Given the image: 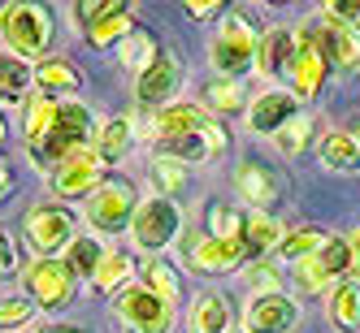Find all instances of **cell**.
<instances>
[{"mask_svg": "<svg viewBox=\"0 0 360 333\" xmlns=\"http://www.w3.org/2000/svg\"><path fill=\"white\" fill-rule=\"evenodd\" d=\"M22 238H27V247L39 260H61L70 251V243L79 238L74 234V212L65 203H35L27 212V221H22Z\"/></svg>", "mask_w": 360, "mask_h": 333, "instance_id": "cell-5", "label": "cell"}, {"mask_svg": "<svg viewBox=\"0 0 360 333\" xmlns=\"http://www.w3.org/2000/svg\"><path fill=\"white\" fill-rule=\"evenodd\" d=\"M35 325V303L27 294H5L0 299V333H22Z\"/></svg>", "mask_w": 360, "mask_h": 333, "instance_id": "cell-38", "label": "cell"}, {"mask_svg": "<svg viewBox=\"0 0 360 333\" xmlns=\"http://www.w3.org/2000/svg\"><path fill=\"white\" fill-rule=\"evenodd\" d=\"M178 91H183V65H178V57L174 53H157V61H152L139 79H135V104L152 117V113H161V109H169L174 100H178Z\"/></svg>", "mask_w": 360, "mask_h": 333, "instance_id": "cell-11", "label": "cell"}, {"mask_svg": "<svg viewBox=\"0 0 360 333\" xmlns=\"http://www.w3.org/2000/svg\"><path fill=\"white\" fill-rule=\"evenodd\" d=\"M0 35L22 61H44L53 43V18L39 5H0Z\"/></svg>", "mask_w": 360, "mask_h": 333, "instance_id": "cell-3", "label": "cell"}, {"mask_svg": "<svg viewBox=\"0 0 360 333\" xmlns=\"http://www.w3.org/2000/svg\"><path fill=\"white\" fill-rule=\"evenodd\" d=\"M248 87L235 83V79H209L204 83V109H209L213 117L217 113H248Z\"/></svg>", "mask_w": 360, "mask_h": 333, "instance_id": "cell-31", "label": "cell"}, {"mask_svg": "<svg viewBox=\"0 0 360 333\" xmlns=\"http://www.w3.org/2000/svg\"><path fill=\"white\" fill-rule=\"evenodd\" d=\"M18 269H22V247H18V238L9 229L0 225V277H13Z\"/></svg>", "mask_w": 360, "mask_h": 333, "instance_id": "cell-40", "label": "cell"}, {"mask_svg": "<svg viewBox=\"0 0 360 333\" xmlns=\"http://www.w3.org/2000/svg\"><path fill=\"white\" fill-rule=\"evenodd\" d=\"M5 139H9V121H5V113H0V147H5Z\"/></svg>", "mask_w": 360, "mask_h": 333, "instance_id": "cell-45", "label": "cell"}, {"mask_svg": "<svg viewBox=\"0 0 360 333\" xmlns=\"http://www.w3.org/2000/svg\"><path fill=\"white\" fill-rule=\"evenodd\" d=\"M347 247H352V277L360 281V229H352V234H347Z\"/></svg>", "mask_w": 360, "mask_h": 333, "instance_id": "cell-43", "label": "cell"}, {"mask_svg": "<svg viewBox=\"0 0 360 333\" xmlns=\"http://www.w3.org/2000/svg\"><path fill=\"white\" fill-rule=\"evenodd\" d=\"M35 91L39 95H70V91H79V69H74L65 57H44L35 65Z\"/></svg>", "mask_w": 360, "mask_h": 333, "instance_id": "cell-28", "label": "cell"}, {"mask_svg": "<svg viewBox=\"0 0 360 333\" xmlns=\"http://www.w3.org/2000/svg\"><path fill=\"white\" fill-rule=\"evenodd\" d=\"M304 320L291 294H252L243 307V333H295Z\"/></svg>", "mask_w": 360, "mask_h": 333, "instance_id": "cell-15", "label": "cell"}, {"mask_svg": "<svg viewBox=\"0 0 360 333\" xmlns=\"http://www.w3.org/2000/svg\"><path fill=\"white\" fill-rule=\"evenodd\" d=\"M96 135H100L96 113L83 104V100H61L57 113H53V121H48V130L31 143V161H35V169L53 173V169L65 165L70 156L91 151V147H96Z\"/></svg>", "mask_w": 360, "mask_h": 333, "instance_id": "cell-1", "label": "cell"}, {"mask_svg": "<svg viewBox=\"0 0 360 333\" xmlns=\"http://www.w3.org/2000/svg\"><path fill=\"white\" fill-rule=\"evenodd\" d=\"M113 320L126 333H169L178 320V303L152 294L148 286H126L113 294Z\"/></svg>", "mask_w": 360, "mask_h": 333, "instance_id": "cell-4", "label": "cell"}, {"mask_svg": "<svg viewBox=\"0 0 360 333\" xmlns=\"http://www.w3.org/2000/svg\"><path fill=\"white\" fill-rule=\"evenodd\" d=\"M5 191H9V165L0 161V195H5Z\"/></svg>", "mask_w": 360, "mask_h": 333, "instance_id": "cell-44", "label": "cell"}, {"mask_svg": "<svg viewBox=\"0 0 360 333\" xmlns=\"http://www.w3.org/2000/svg\"><path fill=\"white\" fill-rule=\"evenodd\" d=\"M326 61H321V53H317V43H313V35H308V27H300V48H295V61H291V69H287V91L295 95V100H313L321 87H326Z\"/></svg>", "mask_w": 360, "mask_h": 333, "instance_id": "cell-18", "label": "cell"}, {"mask_svg": "<svg viewBox=\"0 0 360 333\" xmlns=\"http://www.w3.org/2000/svg\"><path fill=\"white\" fill-rule=\"evenodd\" d=\"M326 320L339 329V333H360V281L347 277L330 290L326 299Z\"/></svg>", "mask_w": 360, "mask_h": 333, "instance_id": "cell-23", "label": "cell"}, {"mask_svg": "<svg viewBox=\"0 0 360 333\" xmlns=\"http://www.w3.org/2000/svg\"><path fill=\"white\" fill-rule=\"evenodd\" d=\"M282 238H287V229L278 225V217H269V212H248L243 217V251L252 260H261L265 251H278Z\"/></svg>", "mask_w": 360, "mask_h": 333, "instance_id": "cell-26", "label": "cell"}, {"mask_svg": "<svg viewBox=\"0 0 360 333\" xmlns=\"http://www.w3.org/2000/svg\"><path fill=\"white\" fill-rule=\"evenodd\" d=\"M347 135H352V143H356V147H360V121H356V125H352V130H347Z\"/></svg>", "mask_w": 360, "mask_h": 333, "instance_id": "cell-46", "label": "cell"}, {"mask_svg": "<svg viewBox=\"0 0 360 333\" xmlns=\"http://www.w3.org/2000/svg\"><path fill=\"white\" fill-rule=\"evenodd\" d=\"M304 109H300V100L287 91V87H269V91H261L248 104V113H243V125L252 135H261V139H274L287 121H295Z\"/></svg>", "mask_w": 360, "mask_h": 333, "instance_id": "cell-17", "label": "cell"}, {"mask_svg": "<svg viewBox=\"0 0 360 333\" xmlns=\"http://www.w3.org/2000/svg\"><path fill=\"white\" fill-rule=\"evenodd\" d=\"M313 130H317L313 113H300L295 121H287V125H282V130L274 135V147L282 151V156H300V151L313 143Z\"/></svg>", "mask_w": 360, "mask_h": 333, "instance_id": "cell-35", "label": "cell"}, {"mask_svg": "<svg viewBox=\"0 0 360 333\" xmlns=\"http://www.w3.org/2000/svg\"><path fill=\"white\" fill-rule=\"evenodd\" d=\"M295 48H300V31H291V27H269V31L261 35L256 65H261L265 79L287 83V69H291V61H295Z\"/></svg>", "mask_w": 360, "mask_h": 333, "instance_id": "cell-20", "label": "cell"}, {"mask_svg": "<svg viewBox=\"0 0 360 333\" xmlns=\"http://www.w3.org/2000/svg\"><path fill=\"white\" fill-rule=\"evenodd\" d=\"M352 277V247L343 234H330V243L317 251V255H308L304 264H295V290L304 294H321L330 286H339V281Z\"/></svg>", "mask_w": 360, "mask_h": 333, "instance_id": "cell-9", "label": "cell"}, {"mask_svg": "<svg viewBox=\"0 0 360 333\" xmlns=\"http://www.w3.org/2000/svg\"><path fill=\"white\" fill-rule=\"evenodd\" d=\"M135 208H139V199H135L131 182H105L87 199L83 217H87V225L96 229V234H122V229H131Z\"/></svg>", "mask_w": 360, "mask_h": 333, "instance_id": "cell-12", "label": "cell"}, {"mask_svg": "<svg viewBox=\"0 0 360 333\" xmlns=\"http://www.w3.org/2000/svg\"><path fill=\"white\" fill-rule=\"evenodd\" d=\"M317 156L330 173H360V147L352 143L347 130H326L317 139Z\"/></svg>", "mask_w": 360, "mask_h": 333, "instance_id": "cell-25", "label": "cell"}, {"mask_svg": "<svg viewBox=\"0 0 360 333\" xmlns=\"http://www.w3.org/2000/svg\"><path fill=\"white\" fill-rule=\"evenodd\" d=\"M321 13H326V18L347 22V27H356V22H360V0H326Z\"/></svg>", "mask_w": 360, "mask_h": 333, "instance_id": "cell-41", "label": "cell"}, {"mask_svg": "<svg viewBox=\"0 0 360 333\" xmlns=\"http://www.w3.org/2000/svg\"><path fill=\"white\" fill-rule=\"evenodd\" d=\"M157 53H161V43H157V39H152L148 31H139V27H135L131 35H126V39H122V65H126V69H131V74H135V79H139V74H143V69H148L152 61H157Z\"/></svg>", "mask_w": 360, "mask_h": 333, "instance_id": "cell-33", "label": "cell"}, {"mask_svg": "<svg viewBox=\"0 0 360 333\" xmlns=\"http://www.w3.org/2000/svg\"><path fill=\"white\" fill-rule=\"evenodd\" d=\"M35 87V65L0 48V104H27Z\"/></svg>", "mask_w": 360, "mask_h": 333, "instance_id": "cell-22", "label": "cell"}, {"mask_svg": "<svg viewBox=\"0 0 360 333\" xmlns=\"http://www.w3.org/2000/svg\"><path fill=\"white\" fill-rule=\"evenodd\" d=\"M183 238V212H178V203L165 199V195H152L135 208V221H131V243L148 255L165 251L169 243Z\"/></svg>", "mask_w": 360, "mask_h": 333, "instance_id": "cell-6", "label": "cell"}, {"mask_svg": "<svg viewBox=\"0 0 360 333\" xmlns=\"http://www.w3.org/2000/svg\"><path fill=\"white\" fill-rule=\"evenodd\" d=\"M256 48H261V35H256L252 22L243 13H226L217 22L213 43H209V61H213V69L221 74V79L243 83L256 69Z\"/></svg>", "mask_w": 360, "mask_h": 333, "instance_id": "cell-2", "label": "cell"}, {"mask_svg": "<svg viewBox=\"0 0 360 333\" xmlns=\"http://www.w3.org/2000/svg\"><path fill=\"white\" fill-rule=\"evenodd\" d=\"M308 35H313V43H317V53H321L330 74H339V79H356L360 74V31L356 27L321 13L317 22H308Z\"/></svg>", "mask_w": 360, "mask_h": 333, "instance_id": "cell-7", "label": "cell"}, {"mask_svg": "<svg viewBox=\"0 0 360 333\" xmlns=\"http://www.w3.org/2000/svg\"><path fill=\"white\" fill-rule=\"evenodd\" d=\"M131 143H135V117H113V121H105L100 125V135H96V156H100V165H122V156L131 151Z\"/></svg>", "mask_w": 360, "mask_h": 333, "instance_id": "cell-24", "label": "cell"}, {"mask_svg": "<svg viewBox=\"0 0 360 333\" xmlns=\"http://www.w3.org/2000/svg\"><path fill=\"white\" fill-rule=\"evenodd\" d=\"M105 255H109V247L105 243H100L96 234H79V238H74L70 243V251L61 255V260L70 264V273L74 277H87V281H96V273H100V264H105Z\"/></svg>", "mask_w": 360, "mask_h": 333, "instance_id": "cell-29", "label": "cell"}, {"mask_svg": "<svg viewBox=\"0 0 360 333\" xmlns=\"http://www.w3.org/2000/svg\"><path fill=\"white\" fill-rule=\"evenodd\" d=\"M209 125H213V113L204 109V104H195V100H174L169 109L152 113L148 139H152V147H161V143L191 139V135H200V130H209Z\"/></svg>", "mask_w": 360, "mask_h": 333, "instance_id": "cell-14", "label": "cell"}, {"mask_svg": "<svg viewBox=\"0 0 360 333\" xmlns=\"http://www.w3.org/2000/svg\"><path fill=\"white\" fill-rule=\"evenodd\" d=\"M135 269H139V264H135V255H131V251H109L91 286H96L100 294H109V299H113V294H122V290L135 281Z\"/></svg>", "mask_w": 360, "mask_h": 333, "instance_id": "cell-30", "label": "cell"}, {"mask_svg": "<svg viewBox=\"0 0 360 333\" xmlns=\"http://www.w3.org/2000/svg\"><path fill=\"white\" fill-rule=\"evenodd\" d=\"M183 9H187V18L204 22V18H213V13H217V9H226V5H221V0H187Z\"/></svg>", "mask_w": 360, "mask_h": 333, "instance_id": "cell-42", "label": "cell"}, {"mask_svg": "<svg viewBox=\"0 0 360 333\" xmlns=\"http://www.w3.org/2000/svg\"><path fill=\"white\" fill-rule=\"evenodd\" d=\"M204 234L209 238H221V243H243V212L230 208L226 199H209V208H204Z\"/></svg>", "mask_w": 360, "mask_h": 333, "instance_id": "cell-32", "label": "cell"}, {"mask_svg": "<svg viewBox=\"0 0 360 333\" xmlns=\"http://www.w3.org/2000/svg\"><path fill=\"white\" fill-rule=\"evenodd\" d=\"M148 173H152V186H157V195H165V199H174V195H183V191H187V165H183V161L152 156Z\"/></svg>", "mask_w": 360, "mask_h": 333, "instance_id": "cell-34", "label": "cell"}, {"mask_svg": "<svg viewBox=\"0 0 360 333\" xmlns=\"http://www.w3.org/2000/svg\"><path fill=\"white\" fill-rule=\"evenodd\" d=\"M235 186H239V195L252 203V212H269L274 203L282 199V177H278L269 165H261V161H243V165L235 169Z\"/></svg>", "mask_w": 360, "mask_h": 333, "instance_id": "cell-19", "label": "cell"}, {"mask_svg": "<svg viewBox=\"0 0 360 333\" xmlns=\"http://www.w3.org/2000/svg\"><path fill=\"white\" fill-rule=\"evenodd\" d=\"M178 260H183V269H191L200 277H226V273L243 269L248 251H243V243H221L209 234H183L178 238Z\"/></svg>", "mask_w": 360, "mask_h": 333, "instance_id": "cell-8", "label": "cell"}, {"mask_svg": "<svg viewBox=\"0 0 360 333\" xmlns=\"http://www.w3.org/2000/svg\"><path fill=\"white\" fill-rule=\"evenodd\" d=\"M187 329L191 333H230L235 329V307H230V299L221 290H200L191 299Z\"/></svg>", "mask_w": 360, "mask_h": 333, "instance_id": "cell-21", "label": "cell"}, {"mask_svg": "<svg viewBox=\"0 0 360 333\" xmlns=\"http://www.w3.org/2000/svg\"><path fill=\"white\" fill-rule=\"evenodd\" d=\"M57 104H61V100H53V95H31L27 100V117H22V139H27V147L48 130V121H53Z\"/></svg>", "mask_w": 360, "mask_h": 333, "instance_id": "cell-37", "label": "cell"}, {"mask_svg": "<svg viewBox=\"0 0 360 333\" xmlns=\"http://www.w3.org/2000/svg\"><path fill=\"white\" fill-rule=\"evenodd\" d=\"M48 186L61 199H91L105 186V165H100L96 151H79V156H70L65 165H57L48 173Z\"/></svg>", "mask_w": 360, "mask_h": 333, "instance_id": "cell-16", "label": "cell"}, {"mask_svg": "<svg viewBox=\"0 0 360 333\" xmlns=\"http://www.w3.org/2000/svg\"><path fill=\"white\" fill-rule=\"evenodd\" d=\"M243 281L252 286V294H278V286H282L278 269H274V264H265V260H252V264L243 269Z\"/></svg>", "mask_w": 360, "mask_h": 333, "instance_id": "cell-39", "label": "cell"}, {"mask_svg": "<svg viewBox=\"0 0 360 333\" xmlns=\"http://www.w3.org/2000/svg\"><path fill=\"white\" fill-rule=\"evenodd\" d=\"M74 286H79V277L70 273L65 260H35L27 269V299L44 312H65L74 303Z\"/></svg>", "mask_w": 360, "mask_h": 333, "instance_id": "cell-13", "label": "cell"}, {"mask_svg": "<svg viewBox=\"0 0 360 333\" xmlns=\"http://www.w3.org/2000/svg\"><path fill=\"white\" fill-rule=\"evenodd\" d=\"M44 333H79V329H44Z\"/></svg>", "mask_w": 360, "mask_h": 333, "instance_id": "cell-47", "label": "cell"}, {"mask_svg": "<svg viewBox=\"0 0 360 333\" xmlns=\"http://www.w3.org/2000/svg\"><path fill=\"white\" fill-rule=\"evenodd\" d=\"M230 333H243V329H230Z\"/></svg>", "mask_w": 360, "mask_h": 333, "instance_id": "cell-48", "label": "cell"}, {"mask_svg": "<svg viewBox=\"0 0 360 333\" xmlns=\"http://www.w3.org/2000/svg\"><path fill=\"white\" fill-rule=\"evenodd\" d=\"M326 243H330V234H326L321 225H300V229H287V238L278 243V251H274V255H278L282 264H291V269H295V264H304V260H308V255H317Z\"/></svg>", "mask_w": 360, "mask_h": 333, "instance_id": "cell-27", "label": "cell"}, {"mask_svg": "<svg viewBox=\"0 0 360 333\" xmlns=\"http://www.w3.org/2000/svg\"><path fill=\"white\" fill-rule=\"evenodd\" d=\"M143 286L152 290V294H161V299H169V303H178V269L169 264V260H161V255H152V260L143 264Z\"/></svg>", "mask_w": 360, "mask_h": 333, "instance_id": "cell-36", "label": "cell"}, {"mask_svg": "<svg viewBox=\"0 0 360 333\" xmlns=\"http://www.w3.org/2000/svg\"><path fill=\"white\" fill-rule=\"evenodd\" d=\"M70 13H74V22H79V31L87 35L91 48L122 43L135 31L131 5H122V0H87V5H70Z\"/></svg>", "mask_w": 360, "mask_h": 333, "instance_id": "cell-10", "label": "cell"}]
</instances>
